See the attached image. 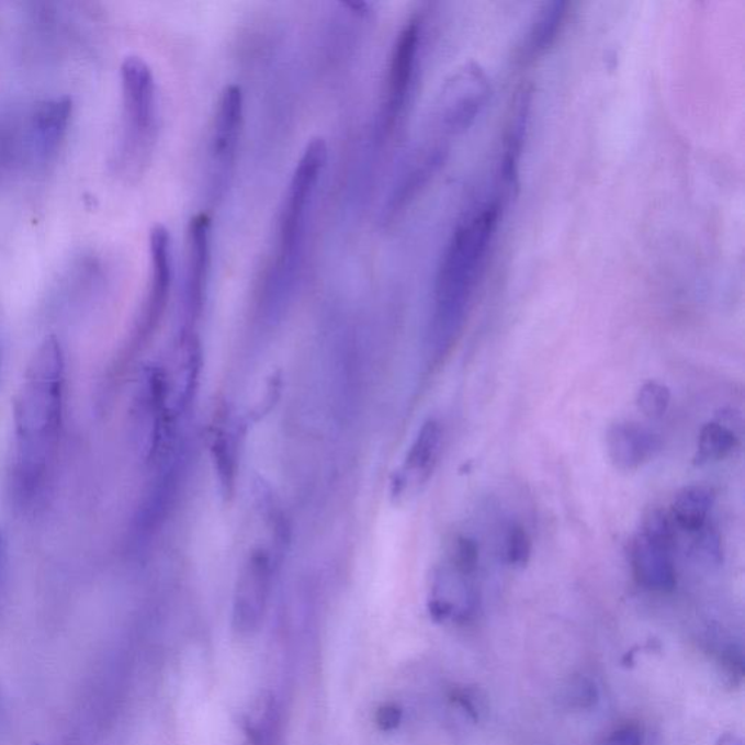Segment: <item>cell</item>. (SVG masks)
<instances>
[{
  "label": "cell",
  "instance_id": "cell-15",
  "mask_svg": "<svg viewBox=\"0 0 745 745\" xmlns=\"http://www.w3.org/2000/svg\"><path fill=\"white\" fill-rule=\"evenodd\" d=\"M530 105H532L530 91L523 89L516 98L504 135L503 156L499 162V182L504 195H510L519 189L520 160L528 132Z\"/></svg>",
  "mask_w": 745,
  "mask_h": 745
},
{
  "label": "cell",
  "instance_id": "cell-25",
  "mask_svg": "<svg viewBox=\"0 0 745 745\" xmlns=\"http://www.w3.org/2000/svg\"><path fill=\"white\" fill-rule=\"evenodd\" d=\"M601 745H642V731L635 724H628L616 730Z\"/></svg>",
  "mask_w": 745,
  "mask_h": 745
},
{
  "label": "cell",
  "instance_id": "cell-2",
  "mask_svg": "<svg viewBox=\"0 0 745 745\" xmlns=\"http://www.w3.org/2000/svg\"><path fill=\"white\" fill-rule=\"evenodd\" d=\"M503 199L474 205L454 227L437 269L428 347L434 359L461 336L497 235Z\"/></svg>",
  "mask_w": 745,
  "mask_h": 745
},
{
  "label": "cell",
  "instance_id": "cell-13",
  "mask_svg": "<svg viewBox=\"0 0 745 745\" xmlns=\"http://www.w3.org/2000/svg\"><path fill=\"white\" fill-rule=\"evenodd\" d=\"M70 115L71 101L68 97L53 98L35 106L25 135L35 160L46 163L55 158L68 132Z\"/></svg>",
  "mask_w": 745,
  "mask_h": 745
},
{
  "label": "cell",
  "instance_id": "cell-14",
  "mask_svg": "<svg viewBox=\"0 0 745 745\" xmlns=\"http://www.w3.org/2000/svg\"><path fill=\"white\" fill-rule=\"evenodd\" d=\"M606 444L611 463L620 471H635L653 461L662 450V440L655 432L631 421L613 424Z\"/></svg>",
  "mask_w": 745,
  "mask_h": 745
},
{
  "label": "cell",
  "instance_id": "cell-12",
  "mask_svg": "<svg viewBox=\"0 0 745 745\" xmlns=\"http://www.w3.org/2000/svg\"><path fill=\"white\" fill-rule=\"evenodd\" d=\"M212 264V221L207 214H197L191 218L187 235V261L184 276L185 323L193 327L202 315L205 293Z\"/></svg>",
  "mask_w": 745,
  "mask_h": 745
},
{
  "label": "cell",
  "instance_id": "cell-28",
  "mask_svg": "<svg viewBox=\"0 0 745 745\" xmlns=\"http://www.w3.org/2000/svg\"><path fill=\"white\" fill-rule=\"evenodd\" d=\"M718 745H743L742 740L734 737V735H724V737H721L720 742H718Z\"/></svg>",
  "mask_w": 745,
  "mask_h": 745
},
{
  "label": "cell",
  "instance_id": "cell-17",
  "mask_svg": "<svg viewBox=\"0 0 745 745\" xmlns=\"http://www.w3.org/2000/svg\"><path fill=\"white\" fill-rule=\"evenodd\" d=\"M568 3L552 2L544 4L538 20L534 21L530 30L528 42H526L524 55L534 59L543 55L552 44L556 42L561 34L566 18Z\"/></svg>",
  "mask_w": 745,
  "mask_h": 745
},
{
  "label": "cell",
  "instance_id": "cell-11",
  "mask_svg": "<svg viewBox=\"0 0 745 745\" xmlns=\"http://www.w3.org/2000/svg\"><path fill=\"white\" fill-rule=\"evenodd\" d=\"M441 445H443V428L437 419H428L419 428L403 465L392 477L391 495L395 501L407 503L421 493L424 486L434 474Z\"/></svg>",
  "mask_w": 745,
  "mask_h": 745
},
{
  "label": "cell",
  "instance_id": "cell-18",
  "mask_svg": "<svg viewBox=\"0 0 745 745\" xmlns=\"http://www.w3.org/2000/svg\"><path fill=\"white\" fill-rule=\"evenodd\" d=\"M737 445V436L722 422H708L700 430L698 449L695 454V465L703 466L708 463L722 461L729 456Z\"/></svg>",
  "mask_w": 745,
  "mask_h": 745
},
{
  "label": "cell",
  "instance_id": "cell-27",
  "mask_svg": "<svg viewBox=\"0 0 745 745\" xmlns=\"http://www.w3.org/2000/svg\"><path fill=\"white\" fill-rule=\"evenodd\" d=\"M245 745H269L266 731L258 729V726H251L248 730V742Z\"/></svg>",
  "mask_w": 745,
  "mask_h": 745
},
{
  "label": "cell",
  "instance_id": "cell-20",
  "mask_svg": "<svg viewBox=\"0 0 745 745\" xmlns=\"http://www.w3.org/2000/svg\"><path fill=\"white\" fill-rule=\"evenodd\" d=\"M670 390L658 382H646L637 392V407L651 418L663 417L670 407Z\"/></svg>",
  "mask_w": 745,
  "mask_h": 745
},
{
  "label": "cell",
  "instance_id": "cell-23",
  "mask_svg": "<svg viewBox=\"0 0 745 745\" xmlns=\"http://www.w3.org/2000/svg\"><path fill=\"white\" fill-rule=\"evenodd\" d=\"M696 534H698V538H696V552H698V555L702 560L715 562V564L721 562V539L718 537V533L707 526V528Z\"/></svg>",
  "mask_w": 745,
  "mask_h": 745
},
{
  "label": "cell",
  "instance_id": "cell-6",
  "mask_svg": "<svg viewBox=\"0 0 745 745\" xmlns=\"http://www.w3.org/2000/svg\"><path fill=\"white\" fill-rule=\"evenodd\" d=\"M493 84L479 65H463L444 83L436 105V126L448 142L470 131L488 105Z\"/></svg>",
  "mask_w": 745,
  "mask_h": 745
},
{
  "label": "cell",
  "instance_id": "cell-21",
  "mask_svg": "<svg viewBox=\"0 0 745 745\" xmlns=\"http://www.w3.org/2000/svg\"><path fill=\"white\" fill-rule=\"evenodd\" d=\"M530 556H532V539L526 529L520 524H512L508 529L506 537V557L508 564L511 566H523L529 564Z\"/></svg>",
  "mask_w": 745,
  "mask_h": 745
},
{
  "label": "cell",
  "instance_id": "cell-24",
  "mask_svg": "<svg viewBox=\"0 0 745 745\" xmlns=\"http://www.w3.org/2000/svg\"><path fill=\"white\" fill-rule=\"evenodd\" d=\"M403 709L396 703H385L376 711V725L383 733H391L403 722Z\"/></svg>",
  "mask_w": 745,
  "mask_h": 745
},
{
  "label": "cell",
  "instance_id": "cell-4",
  "mask_svg": "<svg viewBox=\"0 0 745 745\" xmlns=\"http://www.w3.org/2000/svg\"><path fill=\"white\" fill-rule=\"evenodd\" d=\"M123 124L115 171L136 181L149 167L159 133L158 87L145 59L128 56L122 65Z\"/></svg>",
  "mask_w": 745,
  "mask_h": 745
},
{
  "label": "cell",
  "instance_id": "cell-19",
  "mask_svg": "<svg viewBox=\"0 0 745 745\" xmlns=\"http://www.w3.org/2000/svg\"><path fill=\"white\" fill-rule=\"evenodd\" d=\"M213 459L214 465L221 477L222 485L227 490L234 486L236 476V443L230 431L221 430L214 434L213 439Z\"/></svg>",
  "mask_w": 745,
  "mask_h": 745
},
{
  "label": "cell",
  "instance_id": "cell-7",
  "mask_svg": "<svg viewBox=\"0 0 745 745\" xmlns=\"http://www.w3.org/2000/svg\"><path fill=\"white\" fill-rule=\"evenodd\" d=\"M422 31V18L413 16L396 38L391 55L390 69H387L385 95H383L382 135H392V132L396 131L400 120L407 113L419 69Z\"/></svg>",
  "mask_w": 745,
  "mask_h": 745
},
{
  "label": "cell",
  "instance_id": "cell-5",
  "mask_svg": "<svg viewBox=\"0 0 745 745\" xmlns=\"http://www.w3.org/2000/svg\"><path fill=\"white\" fill-rule=\"evenodd\" d=\"M244 127V92L238 84L223 89L210 135L207 199L216 205L225 197L234 176Z\"/></svg>",
  "mask_w": 745,
  "mask_h": 745
},
{
  "label": "cell",
  "instance_id": "cell-22",
  "mask_svg": "<svg viewBox=\"0 0 745 745\" xmlns=\"http://www.w3.org/2000/svg\"><path fill=\"white\" fill-rule=\"evenodd\" d=\"M599 693L596 685L586 677H579L571 682L568 699L575 708L587 709L596 704Z\"/></svg>",
  "mask_w": 745,
  "mask_h": 745
},
{
  "label": "cell",
  "instance_id": "cell-10",
  "mask_svg": "<svg viewBox=\"0 0 745 745\" xmlns=\"http://www.w3.org/2000/svg\"><path fill=\"white\" fill-rule=\"evenodd\" d=\"M150 279L147 285L145 302L133 331L128 348L136 350L158 328L167 311L169 294H171L173 266L171 235L167 227L156 225L149 236Z\"/></svg>",
  "mask_w": 745,
  "mask_h": 745
},
{
  "label": "cell",
  "instance_id": "cell-1",
  "mask_svg": "<svg viewBox=\"0 0 745 745\" xmlns=\"http://www.w3.org/2000/svg\"><path fill=\"white\" fill-rule=\"evenodd\" d=\"M65 410V352L55 336L44 339L26 365L13 404L15 453L12 493L33 508L46 497L59 459Z\"/></svg>",
  "mask_w": 745,
  "mask_h": 745
},
{
  "label": "cell",
  "instance_id": "cell-16",
  "mask_svg": "<svg viewBox=\"0 0 745 745\" xmlns=\"http://www.w3.org/2000/svg\"><path fill=\"white\" fill-rule=\"evenodd\" d=\"M713 506V493L708 486L691 485L680 490L671 507V516L678 528L698 533L707 528Z\"/></svg>",
  "mask_w": 745,
  "mask_h": 745
},
{
  "label": "cell",
  "instance_id": "cell-9",
  "mask_svg": "<svg viewBox=\"0 0 745 745\" xmlns=\"http://www.w3.org/2000/svg\"><path fill=\"white\" fill-rule=\"evenodd\" d=\"M275 575V560L269 548L251 549L240 566L234 597V628L252 636L264 620Z\"/></svg>",
  "mask_w": 745,
  "mask_h": 745
},
{
  "label": "cell",
  "instance_id": "cell-26",
  "mask_svg": "<svg viewBox=\"0 0 745 745\" xmlns=\"http://www.w3.org/2000/svg\"><path fill=\"white\" fill-rule=\"evenodd\" d=\"M452 700L458 707H461L472 720L477 721V718H479V707H477L475 696L472 695V691L462 689L454 690Z\"/></svg>",
  "mask_w": 745,
  "mask_h": 745
},
{
  "label": "cell",
  "instance_id": "cell-3",
  "mask_svg": "<svg viewBox=\"0 0 745 745\" xmlns=\"http://www.w3.org/2000/svg\"><path fill=\"white\" fill-rule=\"evenodd\" d=\"M327 160V143L324 138H314L303 151L285 193L274 253L261 289V307L274 318L289 305L301 276L307 221Z\"/></svg>",
  "mask_w": 745,
  "mask_h": 745
},
{
  "label": "cell",
  "instance_id": "cell-8",
  "mask_svg": "<svg viewBox=\"0 0 745 745\" xmlns=\"http://www.w3.org/2000/svg\"><path fill=\"white\" fill-rule=\"evenodd\" d=\"M673 544L675 534L666 512H650L632 544V571L640 586L658 592L675 590L677 575Z\"/></svg>",
  "mask_w": 745,
  "mask_h": 745
}]
</instances>
